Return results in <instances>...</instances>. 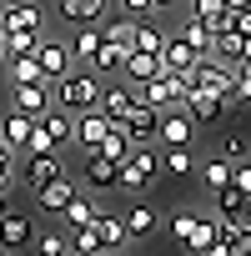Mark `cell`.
Returning <instances> with one entry per match:
<instances>
[{"label":"cell","mask_w":251,"mask_h":256,"mask_svg":"<svg viewBox=\"0 0 251 256\" xmlns=\"http://www.w3.org/2000/svg\"><path fill=\"white\" fill-rule=\"evenodd\" d=\"M50 86H56V106H60V110L86 116V110H96V106H100L106 76H96L90 66H86V70H76V66H70V70H66L60 80H50Z\"/></svg>","instance_id":"1"},{"label":"cell","mask_w":251,"mask_h":256,"mask_svg":"<svg viewBox=\"0 0 251 256\" xmlns=\"http://www.w3.org/2000/svg\"><path fill=\"white\" fill-rule=\"evenodd\" d=\"M76 141V116L70 110H60V106H50L40 120H36V136H30V151H66ZM26 151V156H30Z\"/></svg>","instance_id":"2"},{"label":"cell","mask_w":251,"mask_h":256,"mask_svg":"<svg viewBox=\"0 0 251 256\" xmlns=\"http://www.w3.org/2000/svg\"><path fill=\"white\" fill-rule=\"evenodd\" d=\"M161 176V156L151 151V146H136L131 156L120 161V176H116V191H131V196H141L151 181Z\"/></svg>","instance_id":"3"},{"label":"cell","mask_w":251,"mask_h":256,"mask_svg":"<svg viewBox=\"0 0 251 256\" xmlns=\"http://www.w3.org/2000/svg\"><path fill=\"white\" fill-rule=\"evenodd\" d=\"M186 76H176V70H161V76H151L146 86H136V100H146V106H156V110H176L181 100H186Z\"/></svg>","instance_id":"4"},{"label":"cell","mask_w":251,"mask_h":256,"mask_svg":"<svg viewBox=\"0 0 251 256\" xmlns=\"http://www.w3.org/2000/svg\"><path fill=\"white\" fill-rule=\"evenodd\" d=\"M186 80H191L196 90H206V96H231V86H236V70H231L226 60H216V56H201V60L186 70Z\"/></svg>","instance_id":"5"},{"label":"cell","mask_w":251,"mask_h":256,"mask_svg":"<svg viewBox=\"0 0 251 256\" xmlns=\"http://www.w3.org/2000/svg\"><path fill=\"white\" fill-rule=\"evenodd\" d=\"M186 116L196 120V126H216V120H231V110H236V100L231 96H206V90H196V86H186Z\"/></svg>","instance_id":"6"},{"label":"cell","mask_w":251,"mask_h":256,"mask_svg":"<svg viewBox=\"0 0 251 256\" xmlns=\"http://www.w3.org/2000/svg\"><path fill=\"white\" fill-rule=\"evenodd\" d=\"M56 176H66V156H60V151H30V161H26V171H20L26 191L36 196V191H40V186H50Z\"/></svg>","instance_id":"7"},{"label":"cell","mask_w":251,"mask_h":256,"mask_svg":"<svg viewBox=\"0 0 251 256\" xmlns=\"http://www.w3.org/2000/svg\"><path fill=\"white\" fill-rule=\"evenodd\" d=\"M116 126H120V131L131 136L136 146H146V141H156V131H161V110H156V106H146V100H136L131 110L116 120Z\"/></svg>","instance_id":"8"},{"label":"cell","mask_w":251,"mask_h":256,"mask_svg":"<svg viewBox=\"0 0 251 256\" xmlns=\"http://www.w3.org/2000/svg\"><path fill=\"white\" fill-rule=\"evenodd\" d=\"M36 60H40L46 80H60V76L76 66V50H70V40H60V36H40V46H36Z\"/></svg>","instance_id":"9"},{"label":"cell","mask_w":251,"mask_h":256,"mask_svg":"<svg viewBox=\"0 0 251 256\" xmlns=\"http://www.w3.org/2000/svg\"><path fill=\"white\" fill-rule=\"evenodd\" d=\"M10 106L40 120V116L56 106V86H50V80H26V86H10Z\"/></svg>","instance_id":"10"},{"label":"cell","mask_w":251,"mask_h":256,"mask_svg":"<svg viewBox=\"0 0 251 256\" xmlns=\"http://www.w3.org/2000/svg\"><path fill=\"white\" fill-rule=\"evenodd\" d=\"M30 136H36V116H26L16 106L0 116V141H6L10 151H30Z\"/></svg>","instance_id":"11"},{"label":"cell","mask_w":251,"mask_h":256,"mask_svg":"<svg viewBox=\"0 0 251 256\" xmlns=\"http://www.w3.org/2000/svg\"><path fill=\"white\" fill-rule=\"evenodd\" d=\"M110 126H116V120H110L100 106H96V110H86V116H76V146L90 156V151L106 141V131H110Z\"/></svg>","instance_id":"12"},{"label":"cell","mask_w":251,"mask_h":256,"mask_svg":"<svg viewBox=\"0 0 251 256\" xmlns=\"http://www.w3.org/2000/svg\"><path fill=\"white\" fill-rule=\"evenodd\" d=\"M161 146H191V136H196V120L186 116V106H176V110H161Z\"/></svg>","instance_id":"13"},{"label":"cell","mask_w":251,"mask_h":256,"mask_svg":"<svg viewBox=\"0 0 251 256\" xmlns=\"http://www.w3.org/2000/svg\"><path fill=\"white\" fill-rule=\"evenodd\" d=\"M0 30H40V36H46L40 0H26V6H0Z\"/></svg>","instance_id":"14"},{"label":"cell","mask_w":251,"mask_h":256,"mask_svg":"<svg viewBox=\"0 0 251 256\" xmlns=\"http://www.w3.org/2000/svg\"><path fill=\"white\" fill-rule=\"evenodd\" d=\"M166 60L151 56V50H126V66H120V80H131V86H146L151 76H161Z\"/></svg>","instance_id":"15"},{"label":"cell","mask_w":251,"mask_h":256,"mask_svg":"<svg viewBox=\"0 0 251 256\" xmlns=\"http://www.w3.org/2000/svg\"><path fill=\"white\" fill-rule=\"evenodd\" d=\"M106 6H110V0H56V16L66 26H96L106 16Z\"/></svg>","instance_id":"16"},{"label":"cell","mask_w":251,"mask_h":256,"mask_svg":"<svg viewBox=\"0 0 251 256\" xmlns=\"http://www.w3.org/2000/svg\"><path fill=\"white\" fill-rule=\"evenodd\" d=\"M116 176H120V166H116V161H106L100 151H90V156H86V166H80V181H86L90 191H116Z\"/></svg>","instance_id":"17"},{"label":"cell","mask_w":251,"mask_h":256,"mask_svg":"<svg viewBox=\"0 0 251 256\" xmlns=\"http://www.w3.org/2000/svg\"><path fill=\"white\" fill-rule=\"evenodd\" d=\"M30 241H36L30 216H20V211H6V216H0V246H6V251H20V246H30Z\"/></svg>","instance_id":"18"},{"label":"cell","mask_w":251,"mask_h":256,"mask_svg":"<svg viewBox=\"0 0 251 256\" xmlns=\"http://www.w3.org/2000/svg\"><path fill=\"white\" fill-rule=\"evenodd\" d=\"M161 60H166V70L186 76V70H191V66L201 60V50H196V46H191V40H186V36L176 30V36H166V50H161Z\"/></svg>","instance_id":"19"},{"label":"cell","mask_w":251,"mask_h":256,"mask_svg":"<svg viewBox=\"0 0 251 256\" xmlns=\"http://www.w3.org/2000/svg\"><path fill=\"white\" fill-rule=\"evenodd\" d=\"M0 76H6L10 86H26V80H46V70H40L36 50H30V56H6V60H0Z\"/></svg>","instance_id":"20"},{"label":"cell","mask_w":251,"mask_h":256,"mask_svg":"<svg viewBox=\"0 0 251 256\" xmlns=\"http://www.w3.org/2000/svg\"><path fill=\"white\" fill-rule=\"evenodd\" d=\"M131 50H151V56H161V50H166V30H161L151 16H136V30H131Z\"/></svg>","instance_id":"21"},{"label":"cell","mask_w":251,"mask_h":256,"mask_svg":"<svg viewBox=\"0 0 251 256\" xmlns=\"http://www.w3.org/2000/svg\"><path fill=\"white\" fill-rule=\"evenodd\" d=\"M131 106H136V86H131V80H120V86H106V90H100V110H106L110 120H120Z\"/></svg>","instance_id":"22"},{"label":"cell","mask_w":251,"mask_h":256,"mask_svg":"<svg viewBox=\"0 0 251 256\" xmlns=\"http://www.w3.org/2000/svg\"><path fill=\"white\" fill-rule=\"evenodd\" d=\"M156 226H161V216H156V206H151V201H136L131 211H126V236H131V241L151 236Z\"/></svg>","instance_id":"23"},{"label":"cell","mask_w":251,"mask_h":256,"mask_svg":"<svg viewBox=\"0 0 251 256\" xmlns=\"http://www.w3.org/2000/svg\"><path fill=\"white\" fill-rule=\"evenodd\" d=\"M70 196H76V181H70V171H66V176H56L50 186H40V191H36V206H40V211H60Z\"/></svg>","instance_id":"24"},{"label":"cell","mask_w":251,"mask_h":256,"mask_svg":"<svg viewBox=\"0 0 251 256\" xmlns=\"http://www.w3.org/2000/svg\"><path fill=\"white\" fill-rule=\"evenodd\" d=\"M126 50H131V46H110V40H100V50L86 60L96 76H120V66H126Z\"/></svg>","instance_id":"25"},{"label":"cell","mask_w":251,"mask_h":256,"mask_svg":"<svg viewBox=\"0 0 251 256\" xmlns=\"http://www.w3.org/2000/svg\"><path fill=\"white\" fill-rule=\"evenodd\" d=\"M56 216H60V221H66V226L76 231V226H90V221H96L100 211H96V201H90V196H80V191H76V196H70V201H66V206H60Z\"/></svg>","instance_id":"26"},{"label":"cell","mask_w":251,"mask_h":256,"mask_svg":"<svg viewBox=\"0 0 251 256\" xmlns=\"http://www.w3.org/2000/svg\"><path fill=\"white\" fill-rule=\"evenodd\" d=\"M181 36L201 50V56H211V46H216V30H211V20H201V16H191L186 10V20H181Z\"/></svg>","instance_id":"27"},{"label":"cell","mask_w":251,"mask_h":256,"mask_svg":"<svg viewBox=\"0 0 251 256\" xmlns=\"http://www.w3.org/2000/svg\"><path fill=\"white\" fill-rule=\"evenodd\" d=\"M40 46V30H0V60L6 56H30Z\"/></svg>","instance_id":"28"},{"label":"cell","mask_w":251,"mask_h":256,"mask_svg":"<svg viewBox=\"0 0 251 256\" xmlns=\"http://www.w3.org/2000/svg\"><path fill=\"white\" fill-rule=\"evenodd\" d=\"M96 151H100L106 161H116V166H120L126 156H131V151H136V141H131V136H126V131H120V126H110V131H106V141H100Z\"/></svg>","instance_id":"29"},{"label":"cell","mask_w":251,"mask_h":256,"mask_svg":"<svg viewBox=\"0 0 251 256\" xmlns=\"http://www.w3.org/2000/svg\"><path fill=\"white\" fill-rule=\"evenodd\" d=\"M161 171H166V176H191V171H196V151H191V146H166Z\"/></svg>","instance_id":"30"},{"label":"cell","mask_w":251,"mask_h":256,"mask_svg":"<svg viewBox=\"0 0 251 256\" xmlns=\"http://www.w3.org/2000/svg\"><path fill=\"white\" fill-rule=\"evenodd\" d=\"M96 231H100V246L106 251H116V246L131 241V236H126V216H96Z\"/></svg>","instance_id":"31"},{"label":"cell","mask_w":251,"mask_h":256,"mask_svg":"<svg viewBox=\"0 0 251 256\" xmlns=\"http://www.w3.org/2000/svg\"><path fill=\"white\" fill-rule=\"evenodd\" d=\"M70 50H76V60H90V56L100 50V20H96V26H76Z\"/></svg>","instance_id":"32"},{"label":"cell","mask_w":251,"mask_h":256,"mask_svg":"<svg viewBox=\"0 0 251 256\" xmlns=\"http://www.w3.org/2000/svg\"><path fill=\"white\" fill-rule=\"evenodd\" d=\"M231 171H236V161H226V156H211V161H201V181H206L211 191L231 186Z\"/></svg>","instance_id":"33"},{"label":"cell","mask_w":251,"mask_h":256,"mask_svg":"<svg viewBox=\"0 0 251 256\" xmlns=\"http://www.w3.org/2000/svg\"><path fill=\"white\" fill-rule=\"evenodd\" d=\"M100 251H106V246H100V231H96V221L70 231V256H100Z\"/></svg>","instance_id":"34"},{"label":"cell","mask_w":251,"mask_h":256,"mask_svg":"<svg viewBox=\"0 0 251 256\" xmlns=\"http://www.w3.org/2000/svg\"><path fill=\"white\" fill-rule=\"evenodd\" d=\"M131 30H136V16H120V20H100V40H110V46H131Z\"/></svg>","instance_id":"35"},{"label":"cell","mask_w":251,"mask_h":256,"mask_svg":"<svg viewBox=\"0 0 251 256\" xmlns=\"http://www.w3.org/2000/svg\"><path fill=\"white\" fill-rule=\"evenodd\" d=\"M36 256H70V236L66 231H40L36 236Z\"/></svg>","instance_id":"36"},{"label":"cell","mask_w":251,"mask_h":256,"mask_svg":"<svg viewBox=\"0 0 251 256\" xmlns=\"http://www.w3.org/2000/svg\"><path fill=\"white\" fill-rule=\"evenodd\" d=\"M216 221H221V216H216ZM236 246H241V236H236V231L221 221V226H216V241H211L201 256H236Z\"/></svg>","instance_id":"37"},{"label":"cell","mask_w":251,"mask_h":256,"mask_svg":"<svg viewBox=\"0 0 251 256\" xmlns=\"http://www.w3.org/2000/svg\"><path fill=\"white\" fill-rule=\"evenodd\" d=\"M16 156H20V151H10L6 141H0V191H10V186L20 181V166H16Z\"/></svg>","instance_id":"38"},{"label":"cell","mask_w":251,"mask_h":256,"mask_svg":"<svg viewBox=\"0 0 251 256\" xmlns=\"http://www.w3.org/2000/svg\"><path fill=\"white\" fill-rule=\"evenodd\" d=\"M221 156H226V161H251V141L236 136V131H226V136H221Z\"/></svg>","instance_id":"39"},{"label":"cell","mask_w":251,"mask_h":256,"mask_svg":"<svg viewBox=\"0 0 251 256\" xmlns=\"http://www.w3.org/2000/svg\"><path fill=\"white\" fill-rule=\"evenodd\" d=\"M221 221H226V226H231L241 241H251V201H241V206H236V211H226Z\"/></svg>","instance_id":"40"},{"label":"cell","mask_w":251,"mask_h":256,"mask_svg":"<svg viewBox=\"0 0 251 256\" xmlns=\"http://www.w3.org/2000/svg\"><path fill=\"white\" fill-rule=\"evenodd\" d=\"M196 221H201V216H196V211H176V216H171V236H176V241H181V246H186V241H191V236H196Z\"/></svg>","instance_id":"41"},{"label":"cell","mask_w":251,"mask_h":256,"mask_svg":"<svg viewBox=\"0 0 251 256\" xmlns=\"http://www.w3.org/2000/svg\"><path fill=\"white\" fill-rule=\"evenodd\" d=\"M241 201H251V196H246V191H241V186H236V181H231V186H221V191H216V211H221V216H226V211H236V206H241Z\"/></svg>","instance_id":"42"},{"label":"cell","mask_w":251,"mask_h":256,"mask_svg":"<svg viewBox=\"0 0 251 256\" xmlns=\"http://www.w3.org/2000/svg\"><path fill=\"white\" fill-rule=\"evenodd\" d=\"M216 226H221V221H206V216H201V221H196V236L186 241V251H206V246L216 241Z\"/></svg>","instance_id":"43"},{"label":"cell","mask_w":251,"mask_h":256,"mask_svg":"<svg viewBox=\"0 0 251 256\" xmlns=\"http://www.w3.org/2000/svg\"><path fill=\"white\" fill-rule=\"evenodd\" d=\"M226 30H236V36H251V10H226Z\"/></svg>","instance_id":"44"},{"label":"cell","mask_w":251,"mask_h":256,"mask_svg":"<svg viewBox=\"0 0 251 256\" xmlns=\"http://www.w3.org/2000/svg\"><path fill=\"white\" fill-rule=\"evenodd\" d=\"M231 181H236V186H241V191L251 196V161H236V171H231Z\"/></svg>","instance_id":"45"},{"label":"cell","mask_w":251,"mask_h":256,"mask_svg":"<svg viewBox=\"0 0 251 256\" xmlns=\"http://www.w3.org/2000/svg\"><path fill=\"white\" fill-rule=\"evenodd\" d=\"M120 10H131V16H156V0H120Z\"/></svg>","instance_id":"46"},{"label":"cell","mask_w":251,"mask_h":256,"mask_svg":"<svg viewBox=\"0 0 251 256\" xmlns=\"http://www.w3.org/2000/svg\"><path fill=\"white\" fill-rule=\"evenodd\" d=\"M226 10H251V0H226Z\"/></svg>","instance_id":"47"},{"label":"cell","mask_w":251,"mask_h":256,"mask_svg":"<svg viewBox=\"0 0 251 256\" xmlns=\"http://www.w3.org/2000/svg\"><path fill=\"white\" fill-rule=\"evenodd\" d=\"M236 256H251V241H241V246H236Z\"/></svg>","instance_id":"48"},{"label":"cell","mask_w":251,"mask_h":256,"mask_svg":"<svg viewBox=\"0 0 251 256\" xmlns=\"http://www.w3.org/2000/svg\"><path fill=\"white\" fill-rule=\"evenodd\" d=\"M6 211H10V206H6V191H0V216H6Z\"/></svg>","instance_id":"49"},{"label":"cell","mask_w":251,"mask_h":256,"mask_svg":"<svg viewBox=\"0 0 251 256\" xmlns=\"http://www.w3.org/2000/svg\"><path fill=\"white\" fill-rule=\"evenodd\" d=\"M0 6H26V0H0Z\"/></svg>","instance_id":"50"},{"label":"cell","mask_w":251,"mask_h":256,"mask_svg":"<svg viewBox=\"0 0 251 256\" xmlns=\"http://www.w3.org/2000/svg\"><path fill=\"white\" fill-rule=\"evenodd\" d=\"M0 256H10V251H6V246H0Z\"/></svg>","instance_id":"51"},{"label":"cell","mask_w":251,"mask_h":256,"mask_svg":"<svg viewBox=\"0 0 251 256\" xmlns=\"http://www.w3.org/2000/svg\"><path fill=\"white\" fill-rule=\"evenodd\" d=\"M136 256H146V251H136Z\"/></svg>","instance_id":"52"}]
</instances>
